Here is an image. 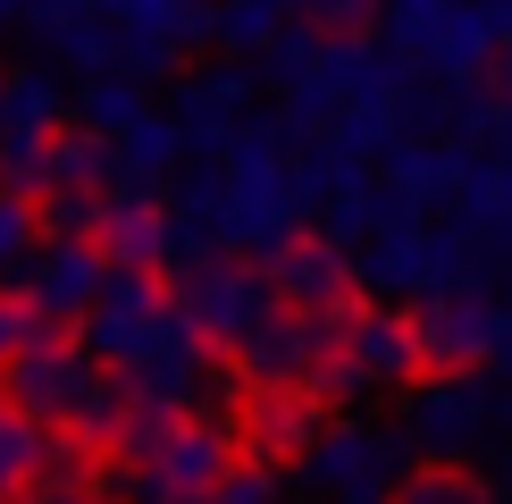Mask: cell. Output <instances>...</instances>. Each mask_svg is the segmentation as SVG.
<instances>
[{
  "instance_id": "1",
  "label": "cell",
  "mask_w": 512,
  "mask_h": 504,
  "mask_svg": "<svg viewBox=\"0 0 512 504\" xmlns=\"http://www.w3.org/2000/svg\"><path fill=\"white\" fill-rule=\"evenodd\" d=\"M429 378V353H420V320L387 303H353L345 336H336V362L319 378V404H353V395H412Z\"/></svg>"
},
{
  "instance_id": "2",
  "label": "cell",
  "mask_w": 512,
  "mask_h": 504,
  "mask_svg": "<svg viewBox=\"0 0 512 504\" xmlns=\"http://www.w3.org/2000/svg\"><path fill=\"white\" fill-rule=\"evenodd\" d=\"M345 320H353V311H345ZM345 320H319V311H286V303H277L269 320L227 353V370L244 378V395H319Z\"/></svg>"
},
{
  "instance_id": "3",
  "label": "cell",
  "mask_w": 512,
  "mask_h": 504,
  "mask_svg": "<svg viewBox=\"0 0 512 504\" xmlns=\"http://www.w3.org/2000/svg\"><path fill=\"white\" fill-rule=\"evenodd\" d=\"M168 303L185 311V328L202 336V345H219V353H236L252 328L277 311V286H269V269L261 261H194V269H177L168 278Z\"/></svg>"
},
{
  "instance_id": "4",
  "label": "cell",
  "mask_w": 512,
  "mask_h": 504,
  "mask_svg": "<svg viewBox=\"0 0 512 504\" xmlns=\"http://www.w3.org/2000/svg\"><path fill=\"white\" fill-rule=\"evenodd\" d=\"M403 429H378V420H328L319 446L303 454V479L328 504H387L403 488Z\"/></svg>"
},
{
  "instance_id": "5",
  "label": "cell",
  "mask_w": 512,
  "mask_h": 504,
  "mask_svg": "<svg viewBox=\"0 0 512 504\" xmlns=\"http://www.w3.org/2000/svg\"><path fill=\"white\" fill-rule=\"evenodd\" d=\"M479 429H487V387L471 370H429L412 395H403V446H412L420 462H454Z\"/></svg>"
},
{
  "instance_id": "6",
  "label": "cell",
  "mask_w": 512,
  "mask_h": 504,
  "mask_svg": "<svg viewBox=\"0 0 512 504\" xmlns=\"http://www.w3.org/2000/svg\"><path fill=\"white\" fill-rule=\"evenodd\" d=\"M261 269H269V286H277V303H286V311H319V320H345V311L361 303V294H353V286H361L353 252L336 244V236H311V227H303V236H286Z\"/></svg>"
},
{
  "instance_id": "7",
  "label": "cell",
  "mask_w": 512,
  "mask_h": 504,
  "mask_svg": "<svg viewBox=\"0 0 512 504\" xmlns=\"http://www.w3.org/2000/svg\"><path fill=\"white\" fill-rule=\"evenodd\" d=\"M412 320H420V353H429V370H479V362H496L512 311H496L471 286H445V294H429V303L412 311Z\"/></svg>"
},
{
  "instance_id": "8",
  "label": "cell",
  "mask_w": 512,
  "mask_h": 504,
  "mask_svg": "<svg viewBox=\"0 0 512 504\" xmlns=\"http://www.w3.org/2000/svg\"><path fill=\"white\" fill-rule=\"evenodd\" d=\"M101 286H110L101 244H42V261L26 269V303L42 311V328H51V336H76L84 320H93Z\"/></svg>"
},
{
  "instance_id": "9",
  "label": "cell",
  "mask_w": 512,
  "mask_h": 504,
  "mask_svg": "<svg viewBox=\"0 0 512 504\" xmlns=\"http://www.w3.org/2000/svg\"><path fill=\"white\" fill-rule=\"evenodd\" d=\"M168 118L185 126V143H194V152L227 143V135H236V126L252 118V68H236V59H210V68H185L177 101H168Z\"/></svg>"
},
{
  "instance_id": "10",
  "label": "cell",
  "mask_w": 512,
  "mask_h": 504,
  "mask_svg": "<svg viewBox=\"0 0 512 504\" xmlns=\"http://www.w3.org/2000/svg\"><path fill=\"white\" fill-rule=\"evenodd\" d=\"M177 252V210L168 194H101V261L110 269H160Z\"/></svg>"
},
{
  "instance_id": "11",
  "label": "cell",
  "mask_w": 512,
  "mask_h": 504,
  "mask_svg": "<svg viewBox=\"0 0 512 504\" xmlns=\"http://www.w3.org/2000/svg\"><path fill=\"white\" fill-rule=\"evenodd\" d=\"M319 429H328V404H319V395H244V412H236V454L286 471L294 454L319 446Z\"/></svg>"
},
{
  "instance_id": "12",
  "label": "cell",
  "mask_w": 512,
  "mask_h": 504,
  "mask_svg": "<svg viewBox=\"0 0 512 504\" xmlns=\"http://www.w3.org/2000/svg\"><path fill=\"white\" fill-rule=\"evenodd\" d=\"M185 152H194V143H185L177 118H135L110 143V194H160V185H177Z\"/></svg>"
},
{
  "instance_id": "13",
  "label": "cell",
  "mask_w": 512,
  "mask_h": 504,
  "mask_svg": "<svg viewBox=\"0 0 512 504\" xmlns=\"http://www.w3.org/2000/svg\"><path fill=\"white\" fill-rule=\"evenodd\" d=\"M471 185V152L462 143H387V194L403 210H429V202H462Z\"/></svg>"
},
{
  "instance_id": "14",
  "label": "cell",
  "mask_w": 512,
  "mask_h": 504,
  "mask_svg": "<svg viewBox=\"0 0 512 504\" xmlns=\"http://www.w3.org/2000/svg\"><path fill=\"white\" fill-rule=\"evenodd\" d=\"M59 429L51 420H34L26 404H9V395H0V504H26L42 479L59 471Z\"/></svg>"
},
{
  "instance_id": "15",
  "label": "cell",
  "mask_w": 512,
  "mask_h": 504,
  "mask_svg": "<svg viewBox=\"0 0 512 504\" xmlns=\"http://www.w3.org/2000/svg\"><path fill=\"white\" fill-rule=\"evenodd\" d=\"M68 118H76V93H68V76L51 59L0 76V135H59Z\"/></svg>"
},
{
  "instance_id": "16",
  "label": "cell",
  "mask_w": 512,
  "mask_h": 504,
  "mask_svg": "<svg viewBox=\"0 0 512 504\" xmlns=\"http://www.w3.org/2000/svg\"><path fill=\"white\" fill-rule=\"evenodd\" d=\"M26 34L51 59L84 68V76H110L118 68V26H110V17H26Z\"/></svg>"
},
{
  "instance_id": "17",
  "label": "cell",
  "mask_w": 512,
  "mask_h": 504,
  "mask_svg": "<svg viewBox=\"0 0 512 504\" xmlns=\"http://www.w3.org/2000/svg\"><path fill=\"white\" fill-rule=\"evenodd\" d=\"M135 118H152V93H143V76H84V93H76V126H93V135H126Z\"/></svg>"
},
{
  "instance_id": "18",
  "label": "cell",
  "mask_w": 512,
  "mask_h": 504,
  "mask_svg": "<svg viewBox=\"0 0 512 504\" xmlns=\"http://www.w3.org/2000/svg\"><path fill=\"white\" fill-rule=\"evenodd\" d=\"M68 185V194H110V135H93V126H59L51 135V194Z\"/></svg>"
},
{
  "instance_id": "19",
  "label": "cell",
  "mask_w": 512,
  "mask_h": 504,
  "mask_svg": "<svg viewBox=\"0 0 512 504\" xmlns=\"http://www.w3.org/2000/svg\"><path fill=\"white\" fill-rule=\"evenodd\" d=\"M42 202L34 194H9L0 185V286H26V269L42 261Z\"/></svg>"
},
{
  "instance_id": "20",
  "label": "cell",
  "mask_w": 512,
  "mask_h": 504,
  "mask_svg": "<svg viewBox=\"0 0 512 504\" xmlns=\"http://www.w3.org/2000/svg\"><path fill=\"white\" fill-rule=\"evenodd\" d=\"M387 504H496V488L479 471H462V462H412Z\"/></svg>"
},
{
  "instance_id": "21",
  "label": "cell",
  "mask_w": 512,
  "mask_h": 504,
  "mask_svg": "<svg viewBox=\"0 0 512 504\" xmlns=\"http://www.w3.org/2000/svg\"><path fill=\"white\" fill-rule=\"evenodd\" d=\"M294 0H219V42L227 51H269L277 34H286Z\"/></svg>"
},
{
  "instance_id": "22",
  "label": "cell",
  "mask_w": 512,
  "mask_h": 504,
  "mask_svg": "<svg viewBox=\"0 0 512 504\" xmlns=\"http://www.w3.org/2000/svg\"><path fill=\"white\" fill-rule=\"evenodd\" d=\"M42 345H59V336L42 328V311L26 303V286H0V370L26 362V353H42Z\"/></svg>"
},
{
  "instance_id": "23",
  "label": "cell",
  "mask_w": 512,
  "mask_h": 504,
  "mask_svg": "<svg viewBox=\"0 0 512 504\" xmlns=\"http://www.w3.org/2000/svg\"><path fill=\"white\" fill-rule=\"evenodd\" d=\"M0 185L9 194H51V135H0Z\"/></svg>"
},
{
  "instance_id": "24",
  "label": "cell",
  "mask_w": 512,
  "mask_h": 504,
  "mask_svg": "<svg viewBox=\"0 0 512 504\" xmlns=\"http://www.w3.org/2000/svg\"><path fill=\"white\" fill-rule=\"evenodd\" d=\"M42 236L51 244H101V194H42Z\"/></svg>"
},
{
  "instance_id": "25",
  "label": "cell",
  "mask_w": 512,
  "mask_h": 504,
  "mask_svg": "<svg viewBox=\"0 0 512 504\" xmlns=\"http://www.w3.org/2000/svg\"><path fill=\"white\" fill-rule=\"evenodd\" d=\"M210 504H286V471H277V462L236 454V462H227V479L210 488Z\"/></svg>"
},
{
  "instance_id": "26",
  "label": "cell",
  "mask_w": 512,
  "mask_h": 504,
  "mask_svg": "<svg viewBox=\"0 0 512 504\" xmlns=\"http://www.w3.org/2000/svg\"><path fill=\"white\" fill-rule=\"evenodd\" d=\"M294 17H303L319 42H361V26L378 17V0H294Z\"/></svg>"
},
{
  "instance_id": "27",
  "label": "cell",
  "mask_w": 512,
  "mask_h": 504,
  "mask_svg": "<svg viewBox=\"0 0 512 504\" xmlns=\"http://www.w3.org/2000/svg\"><path fill=\"white\" fill-rule=\"evenodd\" d=\"M59 446H68V437H59ZM26 504H110V488H101V479H84V446H68V454H59V471L42 479Z\"/></svg>"
},
{
  "instance_id": "28",
  "label": "cell",
  "mask_w": 512,
  "mask_h": 504,
  "mask_svg": "<svg viewBox=\"0 0 512 504\" xmlns=\"http://www.w3.org/2000/svg\"><path fill=\"white\" fill-rule=\"evenodd\" d=\"M26 17H34V0H0V34H9V26H26Z\"/></svg>"
},
{
  "instance_id": "29",
  "label": "cell",
  "mask_w": 512,
  "mask_h": 504,
  "mask_svg": "<svg viewBox=\"0 0 512 504\" xmlns=\"http://www.w3.org/2000/svg\"><path fill=\"white\" fill-rule=\"evenodd\" d=\"M504 479H512V454H504Z\"/></svg>"
},
{
  "instance_id": "30",
  "label": "cell",
  "mask_w": 512,
  "mask_h": 504,
  "mask_svg": "<svg viewBox=\"0 0 512 504\" xmlns=\"http://www.w3.org/2000/svg\"><path fill=\"white\" fill-rule=\"evenodd\" d=\"M0 76H9V68H0Z\"/></svg>"
}]
</instances>
